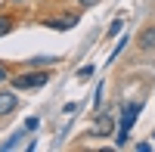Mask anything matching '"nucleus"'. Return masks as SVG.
Masks as SVG:
<instances>
[{"mask_svg":"<svg viewBox=\"0 0 155 152\" xmlns=\"http://www.w3.org/2000/svg\"><path fill=\"white\" fill-rule=\"evenodd\" d=\"M16 106H19V96L12 93V90H3V93H0V118L12 115V112H16Z\"/></svg>","mask_w":155,"mask_h":152,"instance_id":"obj_3","label":"nucleus"},{"mask_svg":"<svg viewBox=\"0 0 155 152\" xmlns=\"http://www.w3.org/2000/svg\"><path fill=\"white\" fill-rule=\"evenodd\" d=\"M6 74H9V71H6V65H3V62H0V84L6 81Z\"/></svg>","mask_w":155,"mask_h":152,"instance_id":"obj_12","label":"nucleus"},{"mask_svg":"<svg viewBox=\"0 0 155 152\" xmlns=\"http://www.w3.org/2000/svg\"><path fill=\"white\" fill-rule=\"evenodd\" d=\"M140 109H143V103H140V99H134V103L124 109L118 137H115V146H127V140H130V127H134V121H137V115H140Z\"/></svg>","mask_w":155,"mask_h":152,"instance_id":"obj_1","label":"nucleus"},{"mask_svg":"<svg viewBox=\"0 0 155 152\" xmlns=\"http://www.w3.org/2000/svg\"><path fill=\"white\" fill-rule=\"evenodd\" d=\"M99 131L109 134V131H112V118H99Z\"/></svg>","mask_w":155,"mask_h":152,"instance_id":"obj_8","label":"nucleus"},{"mask_svg":"<svg viewBox=\"0 0 155 152\" xmlns=\"http://www.w3.org/2000/svg\"><path fill=\"white\" fill-rule=\"evenodd\" d=\"M9 31H12V19H9V16H0V37L9 34Z\"/></svg>","mask_w":155,"mask_h":152,"instance_id":"obj_5","label":"nucleus"},{"mask_svg":"<svg viewBox=\"0 0 155 152\" xmlns=\"http://www.w3.org/2000/svg\"><path fill=\"white\" fill-rule=\"evenodd\" d=\"M90 74H93V65H84L81 71H78V78H90Z\"/></svg>","mask_w":155,"mask_h":152,"instance_id":"obj_10","label":"nucleus"},{"mask_svg":"<svg viewBox=\"0 0 155 152\" xmlns=\"http://www.w3.org/2000/svg\"><path fill=\"white\" fill-rule=\"evenodd\" d=\"M34 127H37V118H28V121H25V134L34 131Z\"/></svg>","mask_w":155,"mask_h":152,"instance_id":"obj_11","label":"nucleus"},{"mask_svg":"<svg viewBox=\"0 0 155 152\" xmlns=\"http://www.w3.org/2000/svg\"><path fill=\"white\" fill-rule=\"evenodd\" d=\"M99 103H102V84L96 87V93H93V109H99Z\"/></svg>","mask_w":155,"mask_h":152,"instance_id":"obj_9","label":"nucleus"},{"mask_svg":"<svg viewBox=\"0 0 155 152\" xmlns=\"http://www.w3.org/2000/svg\"><path fill=\"white\" fill-rule=\"evenodd\" d=\"M127 41H130V37H121V41H118V47L112 50V56H109V62H115V59H118V53H121V50L127 47Z\"/></svg>","mask_w":155,"mask_h":152,"instance_id":"obj_7","label":"nucleus"},{"mask_svg":"<svg viewBox=\"0 0 155 152\" xmlns=\"http://www.w3.org/2000/svg\"><path fill=\"white\" fill-rule=\"evenodd\" d=\"M121 28H124V19H115V22L109 25V31H106V37H115V34H118Z\"/></svg>","mask_w":155,"mask_h":152,"instance_id":"obj_6","label":"nucleus"},{"mask_svg":"<svg viewBox=\"0 0 155 152\" xmlns=\"http://www.w3.org/2000/svg\"><path fill=\"white\" fill-rule=\"evenodd\" d=\"M78 3H81V6H96L99 0H78Z\"/></svg>","mask_w":155,"mask_h":152,"instance_id":"obj_13","label":"nucleus"},{"mask_svg":"<svg viewBox=\"0 0 155 152\" xmlns=\"http://www.w3.org/2000/svg\"><path fill=\"white\" fill-rule=\"evenodd\" d=\"M155 47V28H146L140 34V50H152Z\"/></svg>","mask_w":155,"mask_h":152,"instance_id":"obj_4","label":"nucleus"},{"mask_svg":"<svg viewBox=\"0 0 155 152\" xmlns=\"http://www.w3.org/2000/svg\"><path fill=\"white\" fill-rule=\"evenodd\" d=\"M50 81L47 71H34V74H19V78H12V87L16 90H34V87H44Z\"/></svg>","mask_w":155,"mask_h":152,"instance_id":"obj_2","label":"nucleus"}]
</instances>
